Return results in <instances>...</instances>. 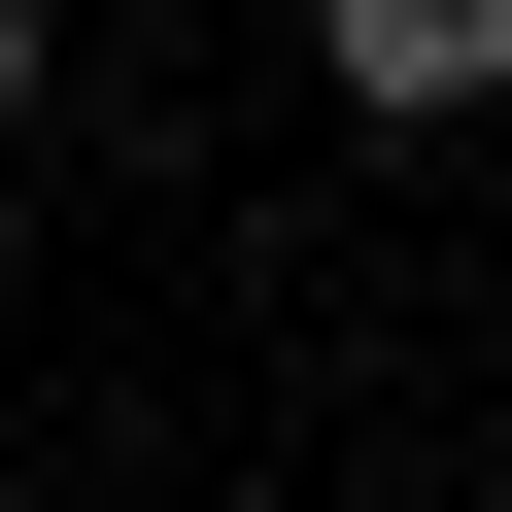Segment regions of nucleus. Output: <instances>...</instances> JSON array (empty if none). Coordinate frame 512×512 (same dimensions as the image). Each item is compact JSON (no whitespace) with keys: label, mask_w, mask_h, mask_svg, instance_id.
I'll list each match as a JSON object with an SVG mask.
<instances>
[{"label":"nucleus","mask_w":512,"mask_h":512,"mask_svg":"<svg viewBox=\"0 0 512 512\" xmlns=\"http://www.w3.org/2000/svg\"><path fill=\"white\" fill-rule=\"evenodd\" d=\"M308 69H342L376 137H478V103H512V0H308Z\"/></svg>","instance_id":"1"},{"label":"nucleus","mask_w":512,"mask_h":512,"mask_svg":"<svg viewBox=\"0 0 512 512\" xmlns=\"http://www.w3.org/2000/svg\"><path fill=\"white\" fill-rule=\"evenodd\" d=\"M35 69H69V0H0V137H35Z\"/></svg>","instance_id":"2"},{"label":"nucleus","mask_w":512,"mask_h":512,"mask_svg":"<svg viewBox=\"0 0 512 512\" xmlns=\"http://www.w3.org/2000/svg\"><path fill=\"white\" fill-rule=\"evenodd\" d=\"M0 512H35V478H0Z\"/></svg>","instance_id":"3"}]
</instances>
